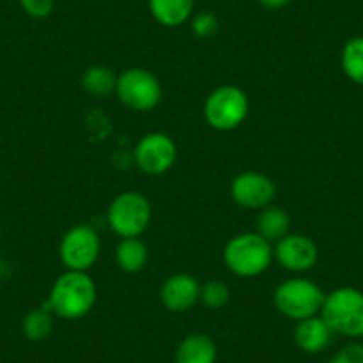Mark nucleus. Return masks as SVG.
Instances as JSON below:
<instances>
[{
	"label": "nucleus",
	"mask_w": 363,
	"mask_h": 363,
	"mask_svg": "<svg viewBox=\"0 0 363 363\" xmlns=\"http://www.w3.org/2000/svg\"><path fill=\"white\" fill-rule=\"evenodd\" d=\"M96 303V285L84 271H66L54 281L45 308L66 320L82 319Z\"/></svg>",
	"instance_id": "f257e3e1"
},
{
	"label": "nucleus",
	"mask_w": 363,
	"mask_h": 363,
	"mask_svg": "<svg viewBox=\"0 0 363 363\" xmlns=\"http://www.w3.org/2000/svg\"><path fill=\"white\" fill-rule=\"evenodd\" d=\"M272 246L260 233L246 232L232 237L223 251V260L230 272L240 278L260 277L271 267Z\"/></svg>",
	"instance_id": "f03ea898"
},
{
	"label": "nucleus",
	"mask_w": 363,
	"mask_h": 363,
	"mask_svg": "<svg viewBox=\"0 0 363 363\" xmlns=\"http://www.w3.org/2000/svg\"><path fill=\"white\" fill-rule=\"evenodd\" d=\"M320 317L333 335L349 338L363 337V292L354 287H340L326 294Z\"/></svg>",
	"instance_id": "7ed1b4c3"
},
{
	"label": "nucleus",
	"mask_w": 363,
	"mask_h": 363,
	"mask_svg": "<svg viewBox=\"0 0 363 363\" xmlns=\"http://www.w3.org/2000/svg\"><path fill=\"white\" fill-rule=\"evenodd\" d=\"M323 289L306 278H289L281 281L272 294V303L278 312L292 320H303L319 315L324 305Z\"/></svg>",
	"instance_id": "20e7f679"
},
{
	"label": "nucleus",
	"mask_w": 363,
	"mask_h": 363,
	"mask_svg": "<svg viewBox=\"0 0 363 363\" xmlns=\"http://www.w3.org/2000/svg\"><path fill=\"white\" fill-rule=\"evenodd\" d=\"M247 114H250V99L240 87L232 84L219 86L205 100V121L214 130H235L246 121Z\"/></svg>",
	"instance_id": "39448f33"
},
{
	"label": "nucleus",
	"mask_w": 363,
	"mask_h": 363,
	"mask_svg": "<svg viewBox=\"0 0 363 363\" xmlns=\"http://www.w3.org/2000/svg\"><path fill=\"white\" fill-rule=\"evenodd\" d=\"M107 223L121 239L141 237L152 223V205L145 194L125 191L111 201Z\"/></svg>",
	"instance_id": "423d86ee"
},
{
	"label": "nucleus",
	"mask_w": 363,
	"mask_h": 363,
	"mask_svg": "<svg viewBox=\"0 0 363 363\" xmlns=\"http://www.w3.org/2000/svg\"><path fill=\"white\" fill-rule=\"evenodd\" d=\"M114 93L127 109L138 111V113L153 111L162 100L160 80L146 68L125 69L118 77Z\"/></svg>",
	"instance_id": "0eeeda50"
},
{
	"label": "nucleus",
	"mask_w": 363,
	"mask_h": 363,
	"mask_svg": "<svg viewBox=\"0 0 363 363\" xmlns=\"http://www.w3.org/2000/svg\"><path fill=\"white\" fill-rule=\"evenodd\" d=\"M59 257L66 271L91 269L100 257V237L89 225H77L62 235Z\"/></svg>",
	"instance_id": "6e6552de"
},
{
	"label": "nucleus",
	"mask_w": 363,
	"mask_h": 363,
	"mask_svg": "<svg viewBox=\"0 0 363 363\" xmlns=\"http://www.w3.org/2000/svg\"><path fill=\"white\" fill-rule=\"evenodd\" d=\"M135 166L150 177L167 173L177 160V145L164 132L143 135L134 148Z\"/></svg>",
	"instance_id": "1a4fd4ad"
},
{
	"label": "nucleus",
	"mask_w": 363,
	"mask_h": 363,
	"mask_svg": "<svg viewBox=\"0 0 363 363\" xmlns=\"http://www.w3.org/2000/svg\"><path fill=\"white\" fill-rule=\"evenodd\" d=\"M230 196L239 207L247 211H264L277 198V184L264 173L244 171L232 180Z\"/></svg>",
	"instance_id": "9d476101"
},
{
	"label": "nucleus",
	"mask_w": 363,
	"mask_h": 363,
	"mask_svg": "<svg viewBox=\"0 0 363 363\" xmlns=\"http://www.w3.org/2000/svg\"><path fill=\"white\" fill-rule=\"evenodd\" d=\"M272 253L278 264L291 272L310 271L319 258L315 242L301 233H287L272 247Z\"/></svg>",
	"instance_id": "9b49d317"
},
{
	"label": "nucleus",
	"mask_w": 363,
	"mask_h": 363,
	"mask_svg": "<svg viewBox=\"0 0 363 363\" xmlns=\"http://www.w3.org/2000/svg\"><path fill=\"white\" fill-rule=\"evenodd\" d=\"M200 284L187 272H178L167 278L160 287V303L173 313H184L200 301Z\"/></svg>",
	"instance_id": "f8f14e48"
},
{
	"label": "nucleus",
	"mask_w": 363,
	"mask_h": 363,
	"mask_svg": "<svg viewBox=\"0 0 363 363\" xmlns=\"http://www.w3.org/2000/svg\"><path fill=\"white\" fill-rule=\"evenodd\" d=\"M333 331L328 328L320 315L308 317V319L298 320L294 328V342L303 352L317 354L323 352L331 344Z\"/></svg>",
	"instance_id": "ddd939ff"
},
{
	"label": "nucleus",
	"mask_w": 363,
	"mask_h": 363,
	"mask_svg": "<svg viewBox=\"0 0 363 363\" xmlns=\"http://www.w3.org/2000/svg\"><path fill=\"white\" fill-rule=\"evenodd\" d=\"M194 6L196 0H148V9L153 20L169 29L189 22L194 15Z\"/></svg>",
	"instance_id": "4468645a"
},
{
	"label": "nucleus",
	"mask_w": 363,
	"mask_h": 363,
	"mask_svg": "<svg viewBox=\"0 0 363 363\" xmlns=\"http://www.w3.org/2000/svg\"><path fill=\"white\" fill-rule=\"evenodd\" d=\"M216 359L218 347L205 333L187 335L174 352V363H216Z\"/></svg>",
	"instance_id": "2eb2a0df"
},
{
	"label": "nucleus",
	"mask_w": 363,
	"mask_h": 363,
	"mask_svg": "<svg viewBox=\"0 0 363 363\" xmlns=\"http://www.w3.org/2000/svg\"><path fill=\"white\" fill-rule=\"evenodd\" d=\"M116 264L128 274L141 272L148 264V247L139 237L121 239L116 246Z\"/></svg>",
	"instance_id": "dca6fc26"
},
{
	"label": "nucleus",
	"mask_w": 363,
	"mask_h": 363,
	"mask_svg": "<svg viewBox=\"0 0 363 363\" xmlns=\"http://www.w3.org/2000/svg\"><path fill=\"white\" fill-rule=\"evenodd\" d=\"M258 233L269 242H278L291 230V216L280 207H265L258 216Z\"/></svg>",
	"instance_id": "f3484780"
},
{
	"label": "nucleus",
	"mask_w": 363,
	"mask_h": 363,
	"mask_svg": "<svg viewBox=\"0 0 363 363\" xmlns=\"http://www.w3.org/2000/svg\"><path fill=\"white\" fill-rule=\"evenodd\" d=\"M118 77L109 66H89L82 73V87L87 95L96 99H106L113 91H116Z\"/></svg>",
	"instance_id": "a211bd4d"
},
{
	"label": "nucleus",
	"mask_w": 363,
	"mask_h": 363,
	"mask_svg": "<svg viewBox=\"0 0 363 363\" xmlns=\"http://www.w3.org/2000/svg\"><path fill=\"white\" fill-rule=\"evenodd\" d=\"M340 62L345 77L358 86H363V36L352 38L344 45Z\"/></svg>",
	"instance_id": "6ab92c4d"
},
{
	"label": "nucleus",
	"mask_w": 363,
	"mask_h": 363,
	"mask_svg": "<svg viewBox=\"0 0 363 363\" xmlns=\"http://www.w3.org/2000/svg\"><path fill=\"white\" fill-rule=\"evenodd\" d=\"M22 331L29 340H45V338L54 331V313H52L50 310L45 308V306L30 310V312L23 317Z\"/></svg>",
	"instance_id": "aec40b11"
},
{
	"label": "nucleus",
	"mask_w": 363,
	"mask_h": 363,
	"mask_svg": "<svg viewBox=\"0 0 363 363\" xmlns=\"http://www.w3.org/2000/svg\"><path fill=\"white\" fill-rule=\"evenodd\" d=\"M200 301L208 310H219L230 301V289L223 281L211 280L201 287Z\"/></svg>",
	"instance_id": "412c9836"
},
{
	"label": "nucleus",
	"mask_w": 363,
	"mask_h": 363,
	"mask_svg": "<svg viewBox=\"0 0 363 363\" xmlns=\"http://www.w3.org/2000/svg\"><path fill=\"white\" fill-rule=\"evenodd\" d=\"M191 29H193L194 36L201 38V40H207V38H212L218 33L219 20L214 13H196V15H193V18H191Z\"/></svg>",
	"instance_id": "4be33fe9"
},
{
	"label": "nucleus",
	"mask_w": 363,
	"mask_h": 363,
	"mask_svg": "<svg viewBox=\"0 0 363 363\" xmlns=\"http://www.w3.org/2000/svg\"><path fill=\"white\" fill-rule=\"evenodd\" d=\"M23 11L33 18H47L55 8V0H20Z\"/></svg>",
	"instance_id": "5701e85b"
},
{
	"label": "nucleus",
	"mask_w": 363,
	"mask_h": 363,
	"mask_svg": "<svg viewBox=\"0 0 363 363\" xmlns=\"http://www.w3.org/2000/svg\"><path fill=\"white\" fill-rule=\"evenodd\" d=\"M328 363H363V345L358 342L347 344Z\"/></svg>",
	"instance_id": "b1692460"
},
{
	"label": "nucleus",
	"mask_w": 363,
	"mask_h": 363,
	"mask_svg": "<svg viewBox=\"0 0 363 363\" xmlns=\"http://www.w3.org/2000/svg\"><path fill=\"white\" fill-rule=\"evenodd\" d=\"M265 9H281L289 6L292 0H258Z\"/></svg>",
	"instance_id": "393cba45"
},
{
	"label": "nucleus",
	"mask_w": 363,
	"mask_h": 363,
	"mask_svg": "<svg viewBox=\"0 0 363 363\" xmlns=\"http://www.w3.org/2000/svg\"><path fill=\"white\" fill-rule=\"evenodd\" d=\"M0 274H2V264H0Z\"/></svg>",
	"instance_id": "a878e982"
}]
</instances>
